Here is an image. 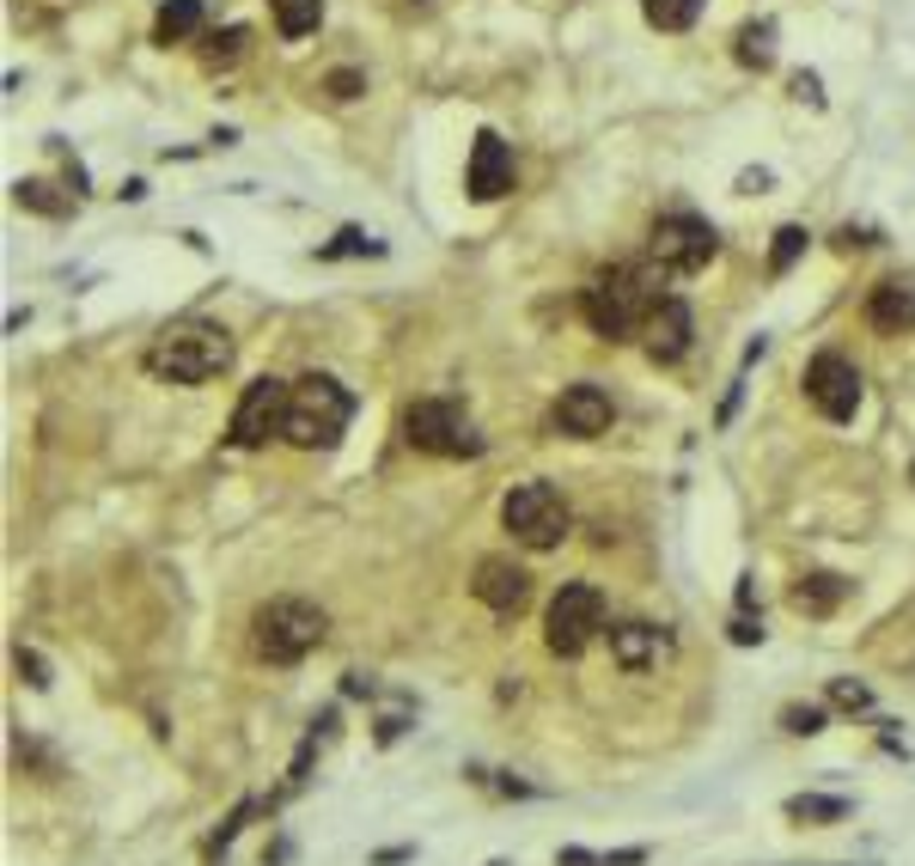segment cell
<instances>
[{
	"label": "cell",
	"instance_id": "cell-1",
	"mask_svg": "<svg viewBox=\"0 0 915 866\" xmlns=\"http://www.w3.org/2000/svg\"><path fill=\"white\" fill-rule=\"evenodd\" d=\"M226 367H233V336L220 324H202V318L171 324L165 336H153V348H147V372L165 379V385H208V379H220Z\"/></svg>",
	"mask_w": 915,
	"mask_h": 866
},
{
	"label": "cell",
	"instance_id": "cell-2",
	"mask_svg": "<svg viewBox=\"0 0 915 866\" xmlns=\"http://www.w3.org/2000/svg\"><path fill=\"white\" fill-rule=\"evenodd\" d=\"M348 421H355V397H348L330 372H306V379H294L281 440L299 446V451H330L342 433H348Z\"/></svg>",
	"mask_w": 915,
	"mask_h": 866
},
{
	"label": "cell",
	"instance_id": "cell-3",
	"mask_svg": "<svg viewBox=\"0 0 915 866\" xmlns=\"http://www.w3.org/2000/svg\"><path fill=\"white\" fill-rule=\"evenodd\" d=\"M653 306H659V299H653L641 269H605V275H592V287L580 294V311H586L592 336H605V342H629L641 324H647Z\"/></svg>",
	"mask_w": 915,
	"mask_h": 866
},
{
	"label": "cell",
	"instance_id": "cell-4",
	"mask_svg": "<svg viewBox=\"0 0 915 866\" xmlns=\"http://www.w3.org/2000/svg\"><path fill=\"white\" fill-rule=\"evenodd\" d=\"M324 610L306 598H275L263 604L257 617H250V634H257V653H263L269 666H294V659H306L318 641H324Z\"/></svg>",
	"mask_w": 915,
	"mask_h": 866
},
{
	"label": "cell",
	"instance_id": "cell-5",
	"mask_svg": "<svg viewBox=\"0 0 915 866\" xmlns=\"http://www.w3.org/2000/svg\"><path fill=\"white\" fill-rule=\"evenodd\" d=\"M605 629V592L586 586V580H568V586L549 598V617H543V641L556 659H580V653L598 641Z\"/></svg>",
	"mask_w": 915,
	"mask_h": 866
},
{
	"label": "cell",
	"instance_id": "cell-6",
	"mask_svg": "<svg viewBox=\"0 0 915 866\" xmlns=\"http://www.w3.org/2000/svg\"><path fill=\"white\" fill-rule=\"evenodd\" d=\"M404 440L416 451H428V458H477V451H482V433L470 428V416L458 409V403H446V397L409 403Z\"/></svg>",
	"mask_w": 915,
	"mask_h": 866
},
{
	"label": "cell",
	"instance_id": "cell-7",
	"mask_svg": "<svg viewBox=\"0 0 915 866\" xmlns=\"http://www.w3.org/2000/svg\"><path fill=\"white\" fill-rule=\"evenodd\" d=\"M500 525L525 543V549H556V543L568 537V500H561L549 482H519V488H507V500H500Z\"/></svg>",
	"mask_w": 915,
	"mask_h": 866
},
{
	"label": "cell",
	"instance_id": "cell-8",
	"mask_svg": "<svg viewBox=\"0 0 915 866\" xmlns=\"http://www.w3.org/2000/svg\"><path fill=\"white\" fill-rule=\"evenodd\" d=\"M714 250H720V238L696 214H659L647 233V257L659 275H696V269L714 263Z\"/></svg>",
	"mask_w": 915,
	"mask_h": 866
},
{
	"label": "cell",
	"instance_id": "cell-9",
	"mask_svg": "<svg viewBox=\"0 0 915 866\" xmlns=\"http://www.w3.org/2000/svg\"><path fill=\"white\" fill-rule=\"evenodd\" d=\"M287 397H294V385L287 379H250L245 397H238L233 409V446H263V440H275L281 428H287Z\"/></svg>",
	"mask_w": 915,
	"mask_h": 866
},
{
	"label": "cell",
	"instance_id": "cell-10",
	"mask_svg": "<svg viewBox=\"0 0 915 866\" xmlns=\"http://www.w3.org/2000/svg\"><path fill=\"white\" fill-rule=\"evenodd\" d=\"M806 397H812V409H818L824 421H854V416H861V372H854V360L830 355V348L812 355Z\"/></svg>",
	"mask_w": 915,
	"mask_h": 866
},
{
	"label": "cell",
	"instance_id": "cell-11",
	"mask_svg": "<svg viewBox=\"0 0 915 866\" xmlns=\"http://www.w3.org/2000/svg\"><path fill=\"white\" fill-rule=\"evenodd\" d=\"M465 184H470V201H500L512 189V153H507V140H500L495 128H482L477 135Z\"/></svg>",
	"mask_w": 915,
	"mask_h": 866
},
{
	"label": "cell",
	"instance_id": "cell-12",
	"mask_svg": "<svg viewBox=\"0 0 915 866\" xmlns=\"http://www.w3.org/2000/svg\"><path fill=\"white\" fill-rule=\"evenodd\" d=\"M610 397L598 385H568L556 397V409H549V421H556V433H574V440H592V433L610 428Z\"/></svg>",
	"mask_w": 915,
	"mask_h": 866
},
{
	"label": "cell",
	"instance_id": "cell-13",
	"mask_svg": "<svg viewBox=\"0 0 915 866\" xmlns=\"http://www.w3.org/2000/svg\"><path fill=\"white\" fill-rule=\"evenodd\" d=\"M690 330H696L690 306H683V299H659V306L647 311L641 336H647V355L659 360V367H671V360H683V355H690Z\"/></svg>",
	"mask_w": 915,
	"mask_h": 866
},
{
	"label": "cell",
	"instance_id": "cell-14",
	"mask_svg": "<svg viewBox=\"0 0 915 866\" xmlns=\"http://www.w3.org/2000/svg\"><path fill=\"white\" fill-rule=\"evenodd\" d=\"M666 653H671V634L659 622H617L610 629V659L622 671H653Z\"/></svg>",
	"mask_w": 915,
	"mask_h": 866
},
{
	"label": "cell",
	"instance_id": "cell-15",
	"mask_svg": "<svg viewBox=\"0 0 915 866\" xmlns=\"http://www.w3.org/2000/svg\"><path fill=\"white\" fill-rule=\"evenodd\" d=\"M477 598L489 604V610H500V617H512V610L531 598V573L519 568V561L489 556V561L477 568Z\"/></svg>",
	"mask_w": 915,
	"mask_h": 866
},
{
	"label": "cell",
	"instance_id": "cell-16",
	"mask_svg": "<svg viewBox=\"0 0 915 866\" xmlns=\"http://www.w3.org/2000/svg\"><path fill=\"white\" fill-rule=\"evenodd\" d=\"M867 324L879 330V336H903V330H915V281L891 275L873 287L867 299Z\"/></svg>",
	"mask_w": 915,
	"mask_h": 866
},
{
	"label": "cell",
	"instance_id": "cell-17",
	"mask_svg": "<svg viewBox=\"0 0 915 866\" xmlns=\"http://www.w3.org/2000/svg\"><path fill=\"white\" fill-rule=\"evenodd\" d=\"M842 598H849V580H842V573H806V580L788 592V604L800 617H830Z\"/></svg>",
	"mask_w": 915,
	"mask_h": 866
},
{
	"label": "cell",
	"instance_id": "cell-18",
	"mask_svg": "<svg viewBox=\"0 0 915 866\" xmlns=\"http://www.w3.org/2000/svg\"><path fill=\"white\" fill-rule=\"evenodd\" d=\"M202 32V0H165L153 18V44H189V37Z\"/></svg>",
	"mask_w": 915,
	"mask_h": 866
},
{
	"label": "cell",
	"instance_id": "cell-19",
	"mask_svg": "<svg viewBox=\"0 0 915 866\" xmlns=\"http://www.w3.org/2000/svg\"><path fill=\"white\" fill-rule=\"evenodd\" d=\"M269 13H275L281 37H311L324 18V0H269Z\"/></svg>",
	"mask_w": 915,
	"mask_h": 866
},
{
	"label": "cell",
	"instance_id": "cell-20",
	"mask_svg": "<svg viewBox=\"0 0 915 866\" xmlns=\"http://www.w3.org/2000/svg\"><path fill=\"white\" fill-rule=\"evenodd\" d=\"M641 13L653 32H690L702 18V0H641Z\"/></svg>",
	"mask_w": 915,
	"mask_h": 866
},
{
	"label": "cell",
	"instance_id": "cell-21",
	"mask_svg": "<svg viewBox=\"0 0 915 866\" xmlns=\"http://www.w3.org/2000/svg\"><path fill=\"white\" fill-rule=\"evenodd\" d=\"M13 201L18 208H32V214H67V196H55V184H44V177H18L13 184Z\"/></svg>",
	"mask_w": 915,
	"mask_h": 866
},
{
	"label": "cell",
	"instance_id": "cell-22",
	"mask_svg": "<svg viewBox=\"0 0 915 866\" xmlns=\"http://www.w3.org/2000/svg\"><path fill=\"white\" fill-rule=\"evenodd\" d=\"M245 44H250L245 25H226V32L202 37V62H208V67H233L238 55H245Z\"/></svg>",
	"mask_w": 915,
	"mask_h": 866
},
{
	"label": "cell",
	"instance_id": "cell-23",
	"mask_svg": "<svg viewBox=\"0 0 915 866\" xmlns=\"http://www.w3.org/2000/svg\"><path fill=\"white\" fill-rule=\"evenodd\" d=\"M788 818H800V824H837V818H849V800H824V793H800V800H788Z\"/></svg>",
	"mask_w": 915,
	"mask_h": 866
},
{
	"label": "cell",
	"instance_id": "cell-24",
	"mask_svg": "<svg viewBox=\"0 0 915 866\" xmlns=\"http://www.w3.org/2000/svg\"><path fill=\"white\" fill-rule=\"evenodd\" d=\"M739 62L745 67L776 62V25H745V32H739Z\"/></svg>",
	"mask_w": 915,
	"mask_h": 866
},
{
	"label": "cell",
	"instance_id": "cell-25",
	"mask_svg": "<svg viewBox=\"0 0 915 866\" xmlns=\"http://www.w3.org/2000/svg\"><path fill=\"white\" fill-rule=\"evenodd\" d=\"M379 250H385L379 238H367L360 226H342V233H336V245H324L318 257H324V263H336V257H379Z\"/></svg>",
	"mask_w": 915,
	"mask_h": 866
},
{
	"label": "cell",
	"instance_id": "cell-26",
	"mask_svg": "<svg viewBox=\"0 0 915 866\" xmlns=\"http://www.w3.org/2000/svg\"><path fill=\"white\" fill-rule=\"evenodd\" d=\"M800 250H806V226H781L776 250H769V275H788V269L800 263Z\"/></svg>",
	"mask_w": 915,
	"mask_h": 866
},
{
	"label": "cell",
	"instance_id": "cell-27",
	"mask_svg": "<svg viewBox=\"0 0 915 866\" xmlns=\"http://www.w3.org/2000/svg\"><path fill=\"white\" fill-rule=\"evenodd\" d=\"M781 727L800 732V739H812V732H824V708H806V702H793V708L781 714Z\"/></svg>",
	"mask_w": 915,
	"mask_h": 866
},
{
	"label": "cell",
	"instance_id": "cell-28",
	"mask_svg": "<svg viewBox=\"0 0 915 866\" xmlns=\"http://www.w3.org/2000/svg\"><path fill=\"white\" fill-rule=\"evenodd\" d=\"M830 702H837V708H849V714H861V708H867V683H854V678H837V683H830Z\"/></svg>",
	"mask_w": 915,
	"mask_h": 866
},
{
	"label": "cell",
	"instance_id": "cell-29",
	"mask_svg": "<svg viewBox=\"0 0 915 866\" xmlns=\"http://www.w3.org/2000/svg\"><path fill=\"white\" fill-rule=\"evenodd\" d=\"M324 86H330V98H342V104H348V98H360V92H367V79H360L355 67H336V74H330Z\"/></svg>",
	"mask_w": 915,
	"mask_h": 866
},
{
	"label": "cell",
	"instance_id": "cell-30",
	"mask_svg": "<svg viewBox=\"0 0 915 866\" xmlns=\"http://www.w3.org/2000/svg\"><path fill=\"white\" fill-rule=\"evenodd\" d=\"M18 671H25V683H32V690H49V666H44V653H25V647H18Z\"/></svg>",
	"mask_w": 915,
	"mask_h": 866
},
{
	"label": "cell",
	"instance_id": "cell-31",
	"mask_svg": "<svg viewBox=\"0 0 915 866\" xmlns=\"http://www.w3.org/2000/svg\"><path fill=\"white\" fill-rule=\"evenodd\" d=\"M727 634L739 641V647H757V641H763V622L745 610V617H732V629H727Z\"/></svg>",
	"mask_w": 915,
	"mask_h": 866
},
{
	"label": "cell",
	"instance_id": "cell-32",
	"mask_svg": "<svg viewBox=\"0 0 915 866\" xmlns=\"http://www.w3.org/2000/svg\"><path fill=\"white\" fill-rule=\"evenodd\" d=\"M556 866H605V854H586V849H561Z\"/></svg>",
	"mask_w": 915,
	"mask_h": 866
},
{
	"label": "cell",
	"instance_id": "cell-33",
	"mask_svg": "<svg viewBox=\"0 0 915 866\" xmlns=\"http://www.w3.org/2000/svg\"><path fill=\"white\" fill-rule=\"evenodd\" d=\"M495 866H507V861H495Z\"/></svg>",
	"mask_w": 915,
	"mask_h": 866
}]
</instances>
